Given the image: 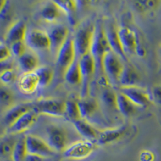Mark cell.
<instances>
[{"instance_id":"cell-1","label":"cell","mask_w":161,"mask_h":161,"mask_svg":"<svg viewBox=\"0 0 161 161\" xmlns=\"http://www.w3.org/2000/svg\"><path fill=\"white\" fill-rule=\"evenodd\" d=\"M109 51H110V48L105 36L103 26L100 22H97L94 25V31L90 48V53L95 62V74L103 73V57Z\"/></svg>"},{"instance_id":"cell-2","label":"cell","mask_w":161,"mask_h":161,"mask_svg":"<svg viewBox=\"0 0 161 161\" xmlns=\"http://www.w3.org/2000/svg\"><path fill=\"white\" fill-rule=\"evenodd\" d=\"M94 25L90 21H85L77 28L73 38L76 55L80 57L90 53V45L93 39Z\"/></svg>"},{"instance_id":"cell-3","label":"cell","mask_w":161,"mask_h":161,"mask_svg":"<svg viewBox=\"0 0 161 161\" xmlns=\"http://www.w3.org/2000/svg\"><path fill=\"white\" fill-rule=\"evenodd\" d=\"M32 110L37 114L62 117L64 114V102L54 98H42L32 103Z\"/></svg>"},{"instance_id":"cell-4","label":"cell","mask_w":161,"mask_h":161,"mask_svg":"<svg viewBox=\"0 0 161 161\" xmlns=\"http://www.w3.org/2000/svg\"><path fill=\"white\" fill-rule=\"evenodd\" d=\"M96 147L93 141L88 139L79 140L67 146L64 150L63 156L65 159L80 160L90 156Z\"/></svg>"},{"instance_id":"cell-5","label":"cell","mask_w":161,"mask_h":161,"mask_svg":"<svg viewBox=\"0 0 161 161\" xmlns=\"http://www.w3.org/2000/svg\"><path fill=\"white\" fill-rule=\"evenodd\" d=\"M80 66V74H81V91L80 97L82 98L87 97L89 92V86L92 77L95 74V62L90 53L78 58Z\"/></svg>"},{"instance_id":"cell-6","label":"cell","mask_w":161,"mask_h":161,"mask_svg":"<svg viewBox=\"0 0 161 161\" xmlns=\"http://www.w3.org/2000/svg\"><path fill=\"white\" fill-rule=\"evenodd\" d=\"M123 64L121 58L111 50L105 54L103 60V72L109 81L119 83L120 74L123 71Z\"/></svg>"},{"instance_id":"cell-7","label":"cell","mask_w":161,"mask_h":161,"mask_svg":"<svg viewBox=\"0 0 161 161\" xmlns=\"http://www.w3.org/2000/svg\"><path fill=\"white\" fill-rule=\"evenodd\" d=\"M25 144L28 155H34L47 159L56 154L46 141L32 135L25 136Z\"/></svg>"},{"instance_id":"cell-8","label":"cell","mask_w":161,"mask_h":161,"mask_svg":"<svg viewBox=\"0 0 161 161\" xmlns=\"http://www.w3.org/2000/svg\"><path fill=\"white\" fill-rule=\"evenodd\" d=\"M120 93L126 96L135 106L145 107L152 103V95L146 90L137 86L120 87Z\"/></svg>"},{"instance_id":"cell-9","label":"cell","mask_w":161,"mask_h":161,"mask_svg":"<svg viewBox=\"0 0 161 161\" xmlns=\"http://www.w3.org/2000/svg\"><path fill=\"white\" fill-rule=\"evenodd\" d=\"M56 57L57 64L64 72L66 69L77 58L73 38L69 36L68 38L66 39L65 41L57 51Z\"/></svg>"},{"instance_id":"cell-10","label":"cell","mask_w":161,"mask_h":161,"mask_svg":"<svg viewBox=\"0 0 161 161\" xmlns=\"http://www.w3.org/2000/svg\"><path fill=\"white\" fill-rule=\"evenodd\" d=\"M24 42L27 47L34 51L50 49V42L48 34L41 30L31 29L27 31Z\"/></svg>"},{"instance_id":"cell-11","label":"cell","mask_w":161,"mask_h":161,"mask_svg":"<svg viewBox=\"0 0 161 161\" xmlns=\"http://www.w3.org/2000/svg\"><path fill=\"white\" fill-rule=\"evenodd\" d=\"M55 152H63L67 147L68 137L64 130L60 126H51L47 129V141Z\"/></svg>"},{"instance_id":"cell-12","label":"cell","mask_w":161,"mask_h":161,"mask_svg":"<svg viewBox=\"0 0 161 161\" xmlns=\"http://www.w3.org/2000/svg\"><path fill=\"white\" fill-rule=\"evenodd\" d=\"M118 34L125 54L127 56L136 53L138 42L140 40L137 33L127 26H122L118 28Z\"/></svg>"},{"instance_id":"cell-13","label":"cell","mask_w":161,"mask_h":161,"mask_svg":"<svg viewBox=\"0 0 161 161\" xmlns=\"http://www.w3.org/2000/svg\"><path fill=\"white\" fill-rule=\"evenodd\" d=\"M103 28L110 50L115 53L116 55L119 56L121 59L127 61V56L125 54L123 47L121 45L119 34H118V28H116L115 25L111 22L107 23L106 25L103 26Z\"/></svg>"},{"instance_id":"cell-14","label":"cell","mask_w":161,"mask_h":161,"mask_svg":"<svg viewBox=\"0 0 161 161\" xmlns=\"http://www.w3.org/2000/svg\"><path fill=\"white\" fill-rule=\"evenodd\" d=\"M38 117L39 114H37L34 110H29L19 118L11 126H8V133L11 136L24 133L31 128L32 125L36 122Z\"/></svg>"},{"instance_id":"cell-15","label":"cell","mask_w":161,"mask_h":161,"mask_svg":"<svg viewBox=\"0 0 161 161\" xmlns=\"http://www.w3.org/2000/svg\"><path fill=\"white\" fill-rule=\"evenodd\" d=\"M49 38L50 49L53 53L57 54L59 48L69 36V29L66 26L62 24H57L53 26L47 32Z\"/></svg>"},{"instance_id":"cell-16","label":"cell","mask_w":161,"mask_h":161,"mask_svg":"<svg viewBox=\"0 0 161 161\" xmlns=\"http://www.w3.org/2000/svg\"><path fill=\"white\" fill-rule=\"evenodd\" d=\"M27 31V25L24 21L17 20L12 23L5 31L4 38L6 44L10 46L15 42L24 41Z\"/></svg>"},{"instance_id":"cell-17","label":"cell","mask_w":161,"mask_h":161,"mask_svg":"<svg viewBox=\"0 0 161 161\" xmlns=\"http://www.w3.org/2000/svg\"><path fill=\"white\" fill-rule=\"evenodd\" d=\"M126 130H127V127L126 126H123L117 128L106 129V130H102L98 132V135H97V143L103 146V145L110 144L114 142H116L124 136Z\"/></svg>"},{"instance_id":"cell-18","label":"cell","mask_w":161,"mask_h":161,"mask_svg":"<svg viewBox=\"0 0 161 161\" xmlns=\"http://www.w3.org/2000/svg\"><path fill=\"white\" fill-rule=\"evenodd\" d=\"M19 89L25 94L34 93L39 87V80L35 72L23 73L18 80Z\"/></svg>"},{"instance_id":"cell-19","label":"cell","mask_w":161,"mask_h":161,"mask_svg":"<svg viewBox=\"0 0 161 161\" xmlns=\"http://www.w3.org/2000/svg\"><path fill=\"white\" fill-rule=\"evenodd\" d=\"M31 110H32V103H19L11 106L4 115V123L8 126H11L19 118Z\"/></svg>"},{"instance_id":"cell-20","label":"cell","mask_w":161,"mask_h":161,"mask_svg":"<svg viewBox=\"0 0 161 161\" xmlns=\"http://www.w3.org/2000/svg\"><path fill=\"white\" fill-rule=\"evenodd\" d=\"M19 65L24 73L35 72L40 67V60L32 52H25L24 54L18 58Z\"/></svg>"},{"instance_id":"cell-21","label":"cell","mask_w":161,"mask_h":161,"mask_svg":"<svg viewBox=\"0 0 161 161\" xmlns=\"http://www.w3.org/2000/svg\"><path fill=\"white\" fill-rule=\"evenodd\" d=\"M139 80L140 76L136 69L129 64L123 65V71L121 73L119 79V83L121 85V87L135 86L137 85Z\"/></svg>"},{"instance_id":"cell-22","label":"cell","mask_w":161,"mask_h":161,"mask_svg":"<svg viewBox=\"0 0 161 161\" xmlns=\"http://www.w3.org/2000/svg\"><path fill=\"white\" fill-rule=\"evenodd\" d=\"M63 12L61 11V10L59 8V7L54 1L47 3L40 11L41 18L44 21L48 23L56 22L61 16Z\"/></svg>"},{"instance_id":"cell-23","label":"cell","mask_w":161,"mask_h":161,"mask_svg":"<svg viewBox=\"0 0 161 161\" xmlns=\"http://www.w3.org/2000/svg\"><path fill=\"white\" fill-rule=\"evenodd\" d=\"M73 125L75 126L77 131L86 139L91 141H93V139H97L98 132L85 119H81L76 122H73Z\"/></svg>"},{"instance_id":"cell-24","label":"cell","mask_w":161,"mask_h":161,"mask_svg":"<svg viewBox=\"0 0 161 161\" xmlns=\"http://www.w3.org/2000/svg\"><path fill=\"white\" fill-rule=\"evenodd\" d=\"M136 107L126 96L119 92L116 95V109L125 117L133 115L136 111Z\"/></svg>"},{"instance_id":"cell-25","label":"cell","mask_w":161,"mask_h":161,"mask_svg":"<svg viewBox=\"0 0 161 161\" xmlns=\"http://www.w3.org/2000/svg\"><path fill=\"white\" fill-rule=\"evenodd\" d=\"M64 80L70 85H79L81 82V74H80V66H79L78 58L66 69L64 72Z\"/></svg>"},{"instance_id":"cell-26","label":"cell","mask_w":161,"mask_h":161,"mask_svg":"<svg viewBox=\"0 0 161 161\" xmlns=\"http://www.w3.org/2000/svg\"><path fill=\"white\" fill-rule=\"evenodd\" d=\"M77 105H78L80 117L82 119H87L93 115L97 109V102L94 99L88 98V97L80 99L77 102Z\"/></svg>"},{"instance_id":"cell-27","label":"cell","mask_w":161,"mask_h":161,"mask_svg":"<svg viewBox=\"0 0 161 161\" xmlns=\"http://www.w3.org/2000/svg\"><path fill=\"white\" fill-rule=\"evenodd\" d=\"M57 6L59 7L63 14L67 15L69 19L70 20V23L73 24L75 21L74 17H75L76 10L77 8V1H72V0H57L54 1Z\"/></svg>"},{"instance_id":"cell-28","label":"cell","mask_w":161,"mask_h":161,"mask_svg":"<svg viewBox=\"0 0 161 161\" xmlns=\"http://www.w3.org/2000/svg\"><path fill=\"white\" fill-rule=\"evenodd\" d=\"M39 80V86L45 87L51 83L53 78V71L48 66H40L35 71Z\"/></svg>"},{"instance_id":"cell-29","label":"cell","mask_w":161,"mask_h":161,"mask_svg":"<svg viewBox=\"0 0 161 161\" xmlns=\"http://www.w3.org/2000/svg\"><path fill=\"white\" fill-rule=\"evenodd\" d=\"M28 155L26 150L25 137H20L16 140L12 154H11V160L12 161H24L26 156Z\"/></svg>"},{"instance_id":"cell-30","label":"cell","mask_w":161,"mask_h":161,"mask_svg":"<svg viewBox=\"0 0 161 161\" xmlns=\"http://www.w3.org/2000/svg\"><path fill=\"white\" fill-rule=\"evenodd\" d=\"M64 116H66L73 123L79 120V119H81L77 102L73 100H69L67 102H64Z\"/></svg>"},{"instance_id":"cell-31","label":"cell","mask_w":161,"mask_h":161,"mask_svg":"<svg viewBox=\"0 0 161 161\" xmlns=\"http://www.w3.org/2000/svg\"><path fill=\"white\" fill-rule=\"evenodd\" d=\"M160 2L156 0H145V1H135L133 2L134 8L140 13H145L153 11L158 8Z\"/></svg>"},{"instance_id":"cell-32","label":"cell","mask_w":161,"mask_h":161,"mask_svg":"<svg viewBox=\"0 0 161 161\" xmlns=\"http://www.w3.org/2000/svg\"><path fill=\"white\" fill-rule=\"evenodd\" d=\"M16 140L12 137H8L0 141V157H11L13 149Z\"/></svg>"},{"instance_id":"cell-33","label":"cell","mask_w":161,"mask_h":161,"mask_svg":"<svg viewBox=\"0 0 161 161\" xmlns=\"http://www.w3.org/2000/svg\"><path fill=\"white\" fill-rule=\"evenodd\" d=\"M105 90L102 93V101L103 103L108 107L111 108H116V95L112 90L109 89L108 87H105Z\"/></svg>"},{"instance_id":"cell-34","label":"cell","mask_w":161,"mask_h":161,"mask_svg":"<svg viewBox=\"0 0 161 161\" xmlns=\"http://www.w3.org/2000/svg\"><path fill=\"white\" fill-rule=\"evenodd\" d=\"M12 14V7L11 3L9 1H6L3 8L0 11V26H4L9 23L11 19Z\"/></svg>"},{"instance_id":"cell-35","label":"cell","mask_w":161,"mask_h":161,"mask_svg":"<svg viewBox=\"0 0 161 161\" xmlns=\"http://www.w3.org/2000/svg\"><path fill=\"white\" fill-rule=\"evenodd\" d=\"M14 101V96L8 89L0 87V106L3 107H11Z\"/></svg>"},{"instance_id":"cell-36","label":"cell","mask_w":161,"mask_h":161,"mask_svg":"<svg viewBox=\"0 0 161 161\" xmlns=\"http://www.w3.org/2000/svg\"><path fill=\"white\" fill-rule=\"evenodd\" d=\"M16 77V73L14 70H7L3 73H0V83L4 86H8L15 82Z\"/></svg>"},{"instance_id":"cell-37","label":"cell","mask_w":161,"mask_h":161,"mask_svg":"<svg viewBox=\"0 0 161 161\" xmlns=\"http://www.w3.org/2000/svg\"><path fill=\"white\" fill-rule=\"evenodd\" d=\"M10 50H11V54L15 56L16 57H20L23 54H24L26 52V46L25 42L24 41H19V42H15L12 44L11 45L9 46Z\"/></svg>"},{"instance_id":"cell-38","label":"cell","mask_w":161,"mask_h":161,"mask_svg":"<svg viewBox=\"0 0 161 161\" xmlns=\"http://www.w3.org/2000/svg\"><path fill=\"white\" fill-rule=\"evenodd\" d=\"M11 53L10 47L6 43L0 42V62L11 58Z\"/></svg>"},{"instance_id":"cell-39","label":"cell","mask_w":161,"mask_h":161,"mask_svg":"<svg viewBox=\"0 0 161 161\" xmlns=\"http://www.w3.org/2000/svg\"><path fill=\"white\" fill-rule=\"evenodd\" d=\"M152 97L157 104L161 106V85L154 86L152 89Z\"/></svg>"},{"instance_id":"cell-40","label":"cell","mask_w":161,"mask_h":161,"mask_svg":"<svg viewBox=\"0 0 161 161\" xmlns=\"http://www.w3.org/2000/svg\"><path fill=\"white\" fill-rule=\"evenodd\" d=\"M139 161H154L155 155L149 150H143L139 153Z\"/></svg>"},{"instance_id":"cell-41","label":"cell","mask_w":161,"mask_h":161,"mask_svg":"<svg viewBox=\"0 0 161 161\" xmlns=\"http://www.w3.org/2000/svg\"><path fill=\"white\" fill-rule=\"evenodd\" d=\"M13 68H14V61L11 58L0 62V73H3L7 70L13 69Z\"/></svg>"},{"instance_id":"cell-42","label":"cell","mask_w":161,"mask_h":161,"mask_svg":"<svg viewBox=\"0 0 161 161\" xmlns=\"http://www.w3.org/2000/svg\"><path fill=\"white\" fill-rule=\"evenodd\" d=\"M24 161H46V158L40 157L38 156H34V155H27Z\"/></svg>"},{"instance_id":"cell-43","label":"cell","mask_w":161,"mask_h":161,"mask_svg":"<svg viewBox=\"0 0 161 161\" xmlns=\"http://www.w3.org/2000/svg\"><path fill=\"white\" fill-rule=\"evenodd\" d=\"M5 3H6L5 0H0V11H1V9H2L3 8Z\"/></svg>"},{"instance_id":"cell-44","label":"cell","mask_w":161,"mask_h":161,"mask_svg":"<svg viewBox=\"0 0 161 161\" xmlns=\"http://www.w3.org/2000/svg\"><path fill=\"white\" fill-rule=\"evenodd\" d=\"M159 56H160V58H161V44L159 46Z\"/></svg>"}]
</instances>
